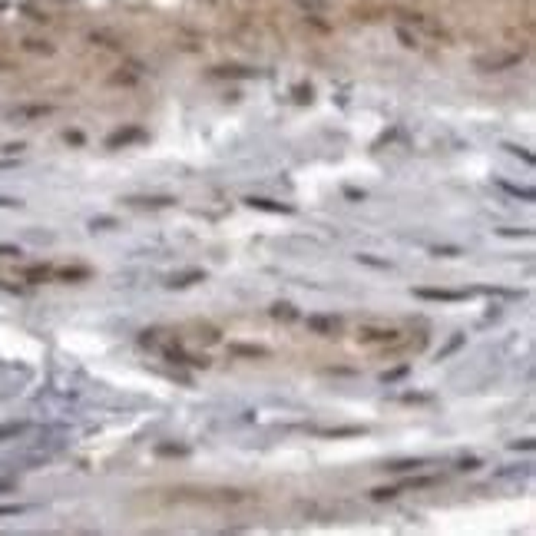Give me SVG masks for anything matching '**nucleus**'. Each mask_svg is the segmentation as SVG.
<instances>
[{"label":"nucleus","instance_id":"7ed1b4c3","mask_svg":"<svg viewBox=\"0 0 536 536\" xmlns=\"http://www.w3.org/2000/svg\"><path fill=\"white\" fill-rule=\"evenodd\" d=\"M417 298H430V301H461L467 298V292H444V288H417Z\"/></svg>","mask_w":536,"mask_h":536},{"label":"nucleus","instance_id":"412c9836","mask_svg":"<svg viewBox=\"0 0 536 536\" xmlns=\"http://www.w3.org/2000/svg\"><path fill=\"white\" fill-rule=\"evenodd\" d=\"M461 345H463V334H457V338H450V345H447V348H441V354H437V358H447V354H454L457 348H461Z\"/></svg>","mask_w":536,"mask_h":536},{"label":"nucleus","instance_id":"f257e3e1","mask_svg":"<svg viewBox=\"0 0 536 536\" xmlns=\"http://www.w3.org/2000/svg\"><path fill=\"white\" fill-rule=\"evenodd\" d=\"M146 139V132L139 130V126H126V130H116L106 139V146L110 149H119V146H130V143H143Z\"/></svg>","mask_w":536,"mask_h":536},{"label":"nucleus","instance_id":"a211bd4d","mask_svg":"<svg viewBox=\"0 0 536 536\" xmlns=\"http://www.w3.org/2000/svg\"><path fill=\"white\" fill-rule=\"evenodd\" d=\"M404 374H407V364H401V368H394V371H384V374H381V381L391 384V381H401Z\"/></svg>","mask_w":536,"mask_h":536},{"label":"nucleus","instance_id":"b1692460","mask_svg":"<svg viewBox=\"0 0 536 536\" xmlns=\"http://www.w3.org/2000/svg\"><path fill=\"white\" fill-rule=\"evenodd\" d=\"M17 255H20L17 245H3V242H0V259H17Z\"/></svg>","mask_w":536,"mask_h":536},{"label":"nucleus","instance_id":"f03ea898","mask_svg":"<svg viewBox=\"0 0 536 536\" xmlns=\"http://www.w3.org/2000/svg\"><path fill=\"white\" fill-rule=\"evenodd\" d=\"M308 331L334 334V331H338V318H328V314H308Z\"/></svg>","mask_w":536,"mask_h":536},{"label":"nucleus","instance_id":"6ab92c4d","mask_svg":"<svg viewBox=\"0 0 536 536\" xmlns=\"http://www.w3.org/2000/svg\"><path fill=\"white\" fill-rule=\"evenodd\" d=\"M219 76H255V70H242V67H222V70H215Z\"/></svg>","mask_w":536,"mask_h":536},{"label":"nucleus","instance_id":"393cba45","mask_svg":"<svg viewBox=\"0 0 536 536\" xmlns=\"http://www.w3.org/2000/svg\"><path fill=\"white\" fill-rule=\"evenodd\" d=\"M434 483V477H417V480H407V487L410 490H421V487H430Z\"/></svg>","mask_w":536,"mask_h":536},{"label":"nucleus","instance_id":"cd10ccee","mask_svg":"<svg viewBox=\"0 0 536 536\" xmlns=\"http://www.w3.org/2000/svg\"><path fill=\"white\" fill-rule=\"evenodd\" d=\"M358 261H364V265H374V268H388V261H377V259H371V255H358Z\"/></svg>","mask_w":536,"mask_h":536},{"label":"nucleus","instance_id":"1a4fd4ad","mask_svg":"<svg viewBox=\"0 0 536 536\" xmlns=\"http://www.w3.org/2000/svg\"><path fill=\"white\" fill-rule=\"evenodd\" d=\"M50 113V106H23V110H14L10 116L14 119H34V116H47Z\"/></svg>","mask_w":536,"mask_h":536},{"label":"nucleus","instance_id":"aec40b11","mask_svg":"<svg viewBox=\"0 0 536 536\" xmlns=\"http://www.w3.org/2000/svg\"><path fill=\"white\" fill-rule=\"evenodd\" d=\"M232 351H235V354H245V358H261V354H265V348H245V345H235Z\"/></svg>","mask_w":536,"mask_h":536},{"label":"nucleus","instance_id":"423d86ee","mask_svg":"<svg viewBox=\"0 0 536 536\" xmlns=\"http://www.w3.org/2000/svg\"><path fill=\"white\" fill-rule=\"evenodd\" d=\"M497 185L503 189V192H510L513 199H523V202H533L536 192L533 189H523V185H513V183H503V179H497Z\"/></svg>","mask_w":536,"mask_h":536},{"label":"nucleus","instance_id":"ddd939ff","mask_svg":"<svg viewBox=\"0 0 536 536\" xmlns=\"http://www.w3.org/2000/svg\"><path fill=\"white\" fill-rule=\"evenodd\" d=\"M132 205H152V209H166V205H172L176 199H169V196H159V199H130Z\"/></svg>","mask_w":536,"mask_h":536},{"label":"nucleus","instance_id":"4468645a","mask_svg":"<svg viewBox=\"0 0 536 536\" xmlns=\"http://www.w3.org/2000/svg\"><path fill=\"white\" fill-rule=\"evenodd\" d=\"M513 63H520V56H503V60H480V67L487 70V67H493V70H500V67H513Z\"/></svg>","mask_w":536,"mask_h":536},{"label":"nucleus","instance_id":"c756f323","mask_svg":"<svg viewBox=\"0 0 536 536\" xmlns=\"http://www.w3.org/2000/svg\"><path fill=\"white\" fill-rule=\"evenodd\" d=\"M477 467H480L477 457H467V461H461V470H477Z\"/></svg>","mask_w":536,"mask_h":536},{"label":"nucleus","instance_id":"f8f14e48","mask_svg":"<svg viewBox=\"0 0 536 536\" xmlns=\"http://www.w3.org/2000/svg\"><path fill=\"white\" fill-rule=\"evenodd\" d=\"M424 461H394V463H384V470L391 474H404V470H414V467H421Z\"/></svg>","mask_w":536,"mask_h":536},{"label":"nucleus","instance_id":"9d476101","mask_svg":"<svg viewBox=\"0 0 536 536\" xmlns=\"http://www.w3.org/2000/svg\"><path fill=\"white\" fill-rule=\"evenodd\" d=\"M56 275L63 281H83V278H90V268H60Z\"/></svg>","mask_w":536,"mask_h":536},{"label":"nucleus","instance_id":"2eb2a0df","mask_svg":"<svg viewBox=\"0 0 536 536\" xmlns=\"http://www.w3.org/2000/svg\"><path fill=\"white\" fill-rule=\"evenodd\" d=\"M500 480H510V477H530V467H510V470H497Z\"/></svg>","mask_w":536,"mask_h":536},{"label":"nucleus","instance_id":"7c9ffc66","mask_svg":"<svg viewBox=\"0 0 536 536\" xmlns=\"http://www.w3.org/2000/svg\"><path fill=\"white\" fill-rule=\"evenodd\" d=\"M434 255H461V248H430Z\"/></svg>","mask_w":536,"mask_h":536},{"label":"nucleus","instance_id":"5701e85b","mask_svg":"<svg viewBox=\"0 0 536 536\" xmlns=\"http://www.w3.org/2000/svg\"><path fill=\"white\" fill-rule=\"evenodd\" d=\"M371 497L374 500H391V497H397V490H394V487H377Z\"/></svg>","mask_w":536,"mask_h":536},{"label":"nucleus","instance_id":"6e6552de","mask_svg":"<svg viewBox=\"0 0 536 536\" xmlns=\"http://www.w3.org/2000/svg\"><path fill=\"white\" fill-rule=\"evenodd\" d=\"M364 427H331V430H321V437H361Z\"/></svg>","mask_w":536,"mask_h":536},{"label":"nucleus","instance_id":"2f4dec72","mask_svg":"<svg viewBox=\"0 0 536 536\" xmlns=\"http://www.w3.org/2000/svg\"><path fill=\"white\" fill-rule=\"evenodd\" d=\"M407 404H414V401H427V394H404Z\"/></svg>","mask_w":536,"mask_h":536},{"label":"nucleus","instance_id":"0eeeda50","mask_svg":"<svg viewBox=\"0 0 536 536\" xmlns=\"http://www.w3.org/2000/svg\"><path fill=\"white\" fill-rule=\"evenodd\" d=\"M27 430V424L23 421H10V424H0V444L3 441H14V437H20Z\"/></svg>","mask_w":536,"mask_h":536},{"label":"nucleus","instance_id":"a878e982","mask_svg":"<svg viewBox=\"0 0 536 536\" xmlns=\"http://www.w3.org/2000/svg\"><path fill=\"white\" fill-rule=\"evenodd\" d=\"M510 447H513V450H533V437H523V441H513V444H510Z\"/></svg>","mask_w":536,"mask_h":536},{"label":"nucleus","instance_id":"9b49d317","mask_svg":"<svg viewBox=\"0 0 536 536\" xmlns=\"http://www.w3.org/2000/svg\"><path fill=\"white\" fill-rule=\"evenodd\" d=\"M50 275H54V272H50L47 265H37V268H27V272H23V278H27V281H47Z\"/></svg>","mask_w":536,"mask_h":536},{"label":"nucleus","instance_id":"4be33fe9","mask_svg":"<svg viewBox=\"0 0 536 536\" xmlns=\"http://www.w3.org/2000/svg\"><path fill=\"white\" fill-rule=\"evenodd\" d=\"M312 96H314L312 86H295V100H298V103H312Z\"/></svg>","mask_w":536,"mask_h":536},{"label":"nucleus","instance_id":"c85d7f7f","mask_svg":"<svg viewBox=\"0 0 536 536\" xmlns=\"http://www.w3.org/2000/svg\"><path fill=\"white\" fill-rule=\"evenodd\" d=\"M510 149V152H513V156H523V159H526V163H533V152H526V149H520V146H506Z\"/></svg>","mask_w":536,"mask_h":536},{"label":"nucleus","instance_id":"473e14b6","mask_svg":"<svg viewBox=\"0 0 536 536\" xmlns=\"http://www.w3.org/2000/svg\"><path fill=\"white\" fill-rule=\"evenodd\" d=\"M10 513H20V506H0V517H10Z\"/></svg>","mask_w":536,"mask_h":536},{"label":"nucleus","instance_id":"bb28decb","mask_svg":"<svg viewBox=\"0 0 536 536\" xmlns=\"http://www.w3.org/2000/svg\"><path fill=\"white\" fill-rule=\"evenodd\" d=\"M298 7H305V10H321L325 0H298Z\"/></svg>","mask_w":536,"mask_h":536},{"label":"nucleus","instance_id":"dca6fc26","mask_svg":"<svg viewBox=\"0 0 536 536\" xmlns=\"http://www.w3.org/2000/svg\"><path fill=\"white\" fill-rule=\"evenodd\" d=\"M156 454H163V457H183V454H189L185 447H176V444H159L156 447Z\"/></svg>","mask_w":536,"mask_h":536},{"label":"nucleus","instance_id":"20e7f679","mask_svg":"<svg viewBox=\"0 0 536 536\" xmlns=\"http://www.w3.org/2000/svg\"><path fill=\"white\" fill-rule=\"evenodd\" d=\"M205 272H199V268H189V272H179V275H172L166 281L169 288H189V285H196V281H202Z\"/></svg>","mask_w":536,"mask_h":536},{"label":"nucleus","instance_id":"f3484780","mask_svg":"<svg viewBox=\"0 0 536 536\" xmlns=\"http://www.w3.org/2000/svg\"><path fill=\"white\" fill-rule=\"evenodd\" d=\"M272 314H275V318H285V321H292V318H298V312L292 308V305H275V308H272Z\"/></svg>","mask_w":536,"mask_h":536},{"label":"nucleus","instance_id":"39448f33","mask_svg":"<svg viewBox=\"0 0 536 536\" xmlns=\"http://www.w3.org/2000/svg\"><path fill=\"white\" fill-rule=\"evenodd\" d=\"M245 202L252 205V209H259V212H285V215H288V212H295L292 205L272 202V199H255V196H252V199H245Z\"/></svg>","mask_w":536,"mask_h":536}]
</instances>
